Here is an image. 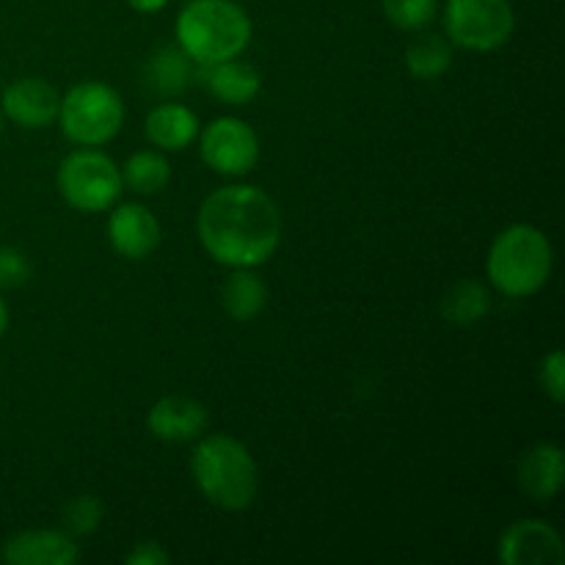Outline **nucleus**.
Here are the masks:
<instances>
[{"label": "nucleus", "instance_id": "5", "mask_svg": "<svg viewBox=\"0 0 565 565\" xmlns=\"http://www.w3.org/2000/svg\"><path fill=\"white\" fill-rule=\"evenodd\" d=\"M55 121L77 147H105L125 125V103L108 83L81 81L61 97Z\"/></svg>", "mask_w": 565, "mask_h": 565}, {"label": "nucleus", "instance_id": "29", "mask_svg": "<svg viewBox=\"0 0 565 565\" xmlns=\"http://www.w3.org/2000/svg\"><path fill=\"white\" fill-rule=\"evenodd\" d=\"M3 127H6V116H3V110H0V132H3Z\"/></svg>", "mask_w": 565, "mask_h": 565}, {"label": "nucleus", "instance_id": "7", "mask_svg": "<svg viewBox=\"0 0 565 565\" xmlns=\"http://www.w3.org/2000/svg\"><path fill=\"white\" fill-rule=\"evenodd\" d=\"M447 42L472 53L500 50L516 28L511 0H447L441 11Z\"/></svg>", "mask_w": 565, "mask_h": 565}, {"label": "nucleus", "instance_id": "26", "mask_svg": "<svg viewBox=\"0 0 565 565\" xmlns=\"http://www.w3.org/2000/svg\"><path fill=\"white\" fill-rule=\"evenodd\" d=\"M169 561L171 555L158 544V541H141V544H136L125 555L127 565H166Z\"/></svg>", "mask_w": 565, "mask_h": 565}, {"label": "nucleus", "instance_id": "12", "mask_svg": "<svg viewBox=\"0 0 565 565\" xmlns=\"http://www.w3.org/2000/svg\"><path fill=\"white\" fill-rule=\"evenodd\" d=\"M207 406L196 397L166 395L147 412L149 434L166 445H188L207 434Z\"/></svg>", "mask_w": 565, "mask_h": 565}, {"label": "nucleus", "instance_id": "21", "mask_svg": "<svg viewBox=\"0 0 565 565\" xmlns=\"http://www.w3.org/2000/svg\"><path fill=\"white\" fill-rule=\"evenodd\" d=\"M403 64L417 81H439L452 66V44L445 36H419L406 47Z\"/></svg>", "mask_w": 565, "mask_h": 565}, {"label": "nucleus", "instance_id": "23", "mask_svg": "<svg viewBox=\"0 0 565 565\" xmlns=\"http://www.w3.org/2000/svg\"><path fill=\"white\" fill-rule=\"evenodd\" d=\"M105 519V505L94 494L72 497L64 505V527L70 535L97 533Z\"/></svg>", "mask_w": 565, "mask_h": 565}, {"label": "nucleus", "instance_id": "1", "mask_svg": "<svg viewBox=\"0 0 565 565\" xmlns=\"http://www.w3.org/2000/svg\"><path fill=\"white\" fill-rule=\"evenodd\" d=\"M279 204L257 185H224L196 213L204 252L224 268H259L281 243Z\"/></svg>", "mask_w": 565, "mask_h": 565}, {"label": "nucleus", "instance_id": "18", "mask_svg": "<svg viewBox=\"0 0 565 565\" xmlns=\"http://www.w3.org/2000/svg\"><path fill=\"white\" fill-rule=\"evenodd\" d=\"M268 303V287L254 274V268H232L221 285V307L235 323L259 318Z\"/></svg>", "mask_w": 565, "mask_h": 565}, {"label": "nucleus", "instance_id": "19", "mask_svg": "<svg viewBox=\"0 0 565 565\" xmlns=\"http://www.w3.org/2000/svg\"><path fill=\"white\" fill-rule=\"evenodd\" d=\"M491 309V292L483 281L461 279L441 296L439 312L441 318L458 329H469V326L480 323Z\"/></svg>", "mask_w": 565, "mask_h": 565}, {"label": "nucleus", "instance_id": "15", "mask_svg": "<svg viewBox=\"0 0 565 565\" xmlns=\"http://www.w3.org/2000/svg\"><path fill=\"white\" fill-rule=\"evenodd\" d=\"M199 116L182 103H160L154 105L143 121L149 143L160 152H182L199 138Z\"/></svg>", "mask_w": 565, "mask_h": 565}, {"label": "nucleus", "instance_id": "24", "mask_svg": "<svg viewBox=\"0 0 565 565\" xmlns=\"http://www.w3.org/2000/svg\"><path fill=\"white\" fill-rule=\"evenodd\" d=\"M539 381L544 395L550 397L552 403L561 406L565 401V353L561 348H555V351H550L544 359H541Z\"/></svg>", "mask_w": 565, "mask_h": 565}, {"label": "nucleus", "instance_id": "6", "mask_svg": "<svg viewBox=\"0 0 565 565\" xmlns=\"http://www.w3.org/2000/svg\"><path fill=\"white\" fill-rule=\"evenodd\" d=\"M61 199L81 213H108L121 199V169L97 147H81L66 154L55 174Z\"/></svg>", "mask_w": 565, "mask_h": 565}, {"label": "nucleus", "instance_id": "17", "mask_svg": "<svg viewBox=\"0 0 565 565\" xmlns=\"http://www.w3.org/2000/svg\"><path fill=\"white\" fill-rule=\"evenodd\" d=\"M196 70V61L180 44H171V47H160L149 55L143 77H147V86L152 92L163 94V97H177V94L188 92V86H193Z\"/></svg>", "mask_w": 565, "mask_h": 565}, {"label": "nucleus", "instance_id": "28", "mask_svg": "<svg viewBox=\"0 0 565 565\" xmlns=\"http://www.w3.org/2000/svg\"><path fill=\"white\" fill-rule=\"evenodd\" d=\"M6 331H9V307H6L3 296H0V340L6 337Z\"/></svg>", "mask_w": 565, "mask_h": 565}, {"label": "nucleus", "instance_id": "22", "mask_svg": "<svg viewBox=\"0 0 565 565\" xmlns=\"http://www.w3.org/2000/svg\"><path fill=\"white\" fill-rule=\"evenodd\" d=\"M381 11L401 31H423L439 14V0H381Z\"/></svg>", "mask_w": 565, "mask_h": 565}, {"label": "nucleus", "instance_id": "20", "mask_svg": "<svg viewBox=\"0 0 565 565\" xmlns=\"http://www.w3.org/2000/svg\"><path fill=\"white\" fill-rule=\"evenodd\" d=\"M121 182L138 196H154L171 182V163L160 149H138L121 166Z\"/></svg>", "mask_w": 565, "mask_h": 565}, {"label": "nucleus", "instance_id": "8", "mask_svg": "<svg viewBox=\"0 0 565 565\" xmlns=\"http://www.w3.org/2000/svg\"><path fill=\"white\" fill-rule=\"evenodd\" d=\"M199 152L204 166L221 177H246L259 160V136L237 116H218L199 130Z\"/></svg>", "mask_w": 565, "mask_h": 565}, {"label": "nucleus", "instance_id": "10", "mask_svg": "<svg viewBox=\"0 0 565 565\" xmlns=\"http://www.w3.org/2000/svg\"><path fill=\"white\" fill-rule=\"evenodd\" d=\"M160 221L147 204L116 202L108 215V243L121 259L141 263L152 257L160 246Z\"/></svg>", "mask_w": 565, "mask_h": 565}, {"label": "nucleus", "instance_id": "16", "mask_svg": "<svg viewBox=\"0 0 565 565\" xmlns=\"http://www.w3.org/2000/svg\"><path fill=\"white\" fill-rule=\"evenodd\" d=\"M196 77L224 105H248L263 88V77L252 64L241 58H226L218 64H199Z\"/></svg>", "mask_w": 565, "mask_h": 565}, {"label": "nucleus", "instance_id": "14", "mask_svg": "<svg viewBox=\"0 0 565 565\" xmlns=\"http://www.w3.org/2000/svg\"><path fill=\"white\" fill-rule=\"evenodd\" d=\"M519 489L530 497L533 502H550L561 494L565 483V463L563 450L550 441L530 447L516 467Z\"/></svg>", "mask_w": 565, "mask_h": 565}, {"label": "nucleus", "instance_id": "13", "mask_svg": "<svg viewBox=\"0 0 565 565\" xmlns=\"http://www.w3.org/2000/svg\"><path fill=\"white\" fill-rule=\"evenodd\" d=\"M9 565H72L81 561V546L64 530H22L0 550Z\"/></svg>", "mask_w": 565, "mask_h": 565}, {"label": "nucleus", "instance_id": "2", "mask_svg": "<svg viewBox=\"0 0 565 565\" xmlns=\"http://www.w3.org/2000/svg\"><path fill=\"white\" fill-rule=\"evenodd\" d=\"M191 475L199 494L221 511H246L259 491V469L252 450L230 434H204L191 452Z\"/></svg>", "mask_w": 565, "mask_h": 565}, {"label": "nucleus", "instance_id": "3", "mask_svg": "<svg viewBox=\"0 0 565 565\" xmlns=\"http://www.w3.org/2000/svg\"><path fill=\"white\" fill-rule=\"evenodd\" d=\"M174 33L196 64H218L246 53L254 25L235 0H188L177 14Z\"/></svg>", "mask_w": 565, "mask_h": 565}, {"label": "nucleus", "instance_id": "9", "mask_svg": "<svg viewBox=\"0 0 565 565\" xmlns=\"http://www.w3.org/2000/svg\"><path fill=\"white\" fill-rule=\"evenodd\" d=\"M497 555L505 565H561L565 546L561 533L544 519H519L502 530Z\"/></svg>", "mask_w": 565, "mask_h": 565}, {"label": "nucleus", "instance_id": "25", "mask_svg": "<svg viewBox=\"0 0 565 565\" xmlns=\"http://www.w3.org/2000/svg\"><path fill=\"white\" fill-rule=\"evenodd\" d=\"M31 279V259L14 246H0V290H17Z\"/></svg>", "mask_w": 565, "mask_h": 565}, {"label": "nucleus", "instance_id": "27", "mask_svg": "<svg viewBox=\"0 0 565 565\" xmlns=\"http://www.w3.org/2000/svg\"><path fill=\"white\" fill-rule=\"evenodd\" d=\"M127 6L138 11V14H158V11L169 6V0H127Z\"/></svg>", "mask_w": 565, "mask_h": 565}, {"label": "nucleus", "instance_id": "11", "mask_svg": "<svg viewBox=\"0 0 565 565\" xmlns=\"http://www.w3.org/2000/svg\"><path fill=\"white\" fill-rule=\"evenodd\" d=\"M61 94L44 77H20L0 94V110L6 121L22 130H47L58 119Z\"/></svg>", "mask_w": 565, "mask_h": 565}, {"label": "nucleus", "instance_id": "4", "mask_svg": "<svg viewBox=\"0 0 565 565\" xmlns=\"http://www.w3.org/2000/svg\"><path fill=\"white\" fill-rule=\"evenodd\" d=\"M555 268V248L544 230L511 224L494 237L486 257V274L494 290L508 298H530L544 290Z\"/></svg>", "mask_w": 565, "mask_h": 565}]
</instances>
